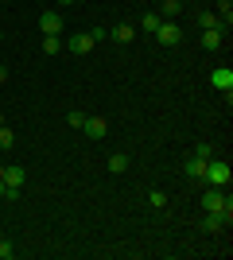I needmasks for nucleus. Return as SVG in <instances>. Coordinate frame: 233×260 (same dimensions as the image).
Here are the masks:
<instances>
[{
  "label": "nucleus",
  "mask_w": 233,
  "mask_h": 260,
  "mask_svg": "<svg viewBox=\"0 0 233 260\" xmlns=\"http://www.w3.org/2000/svg\"><path fill=\"white\" fill-rule=\"evenodd\" d=\"M202 183H210V186H222V190H225V186L233 183V171H229V163H225V159H214V155H210V159H206V179H202Z\"/></svg>",
  "instance_id": "nucleus-1"
},
{
  "label": "nucleus",
  "mask_w": 233,
  "mask_h": 260,
  "mask_svg": "<svg viewBox=\"0 0 233 260\" xmlns=\"http://www.w3.org/2000/svg\"><path fill=\"white\" fill-rule=\"evenodd\" d=\"M155 43H159V47H179V43H183V27H179V23L175 20H159V27H155Z\"/></svg>",
  "instance_id": "nucleus-2"
},
{
  "label": "nucleus",
  "mask_w": 233,
  "mask_h": 260,
  "mask_svg": "<svg viewBox=\"0 0 233 260\" xmlns=\"http://www.w3.org/2000/svg\"><path fill=\"white\" fill-rule=\"evenodd\" d=\"M23 183H27V171H23V167H16V163L4 167V198H16Z\"/></svg>",
  "instance_id": "nucleus-3"
},
{
  "label": "nucleus",
  "mask_w": 233,
  "mask_h": 260,
  "mask_svg": "<svg viewBox=\"0 0 233 260\" xmlns=\"http://www.w3.org/2000/svg\"><path fill=\"white\" fill-rule=\"evenodd\" d=\"M210 86L218 89V93H233V70L229 66H218V70L210 74Z\"/></svg>",
  "instance_id": "nucleus-4"
},
{
  "label": "nucleus",
  "mask_w": 233,
  "mask_h": 260,
  "mask_svg": "<svg viewBox=\"0 0 233 260\" xmlns=\"http://www.w3.org/2000/svg\"><path fill=\"white\" fill-rule=\"evenodd\" d=\"M70 54H89V51H93V35H89V31H78V35H70Z\"/></svg>",
  "instance_id": "nucleus-5"
},
{
  "label": "nucleus",
  "mask_w": 233,
  "mask_h": 260,
  "mask_svg": "<svg viewBox=\"0 0 233 260\" xmlns=\"http://www.w3.org/2000/svg\"><path fill=\"white\" fill-rule=\"evenodd\" d=\"M39 31L43 35H58L62 31V16H58V12H43V16H39Z\"/></svg>",
  "instance_id": "nucleus-6"
},
{
  "label": "nucleus",
  "mask_w": 233,
  "mask_h": 260,
  "mask_svg": "<svg viewBox=\"0 0 233 260\" xmlns=\"http://www.w3.org/2000/svg\"><path fill=\"white\" fill-rule=\"evenodd\" d=\"M82 132H86L89 140H101V136L109 132V124H105V120H101V117H86V124H82Z\"/></svg>",
  "instance_id": "nucleus-7"
},
{
  "label": "nucleus",
  "mask_w": 233,
  "mask_h": 260,
  "mask_svg": "<svg viewBox=\"0 0 233 260\" xmlns=\"http://www.w3.org/2000/svg\"><path fill=\"white\" fill-rule=\"evenodd\" d=\"M222 35H225V27H206V31H202V47H206V51H218V47H222Z\"/></svg>",
  "instance_id": "nucleus-8"
},
{
  "label": "nucleus",
  "mask_w": 233,
  "mask_h": 260,
  "mask_svg": "<svg viewBox=\"0 0 233 260\" xmlns=\"http://www.w3.org/2000/svg\"><path fill=\"white\" fill-rule=\"evenodd\" d=\"M109 35L117 39V43H132V39H136V27H132V23H117Z\"/></svg>",
  "instance_id": "nucleus-9"
},
{
  "label": "nucleus",
  "mask_w": 233,
  "mask_h": 260,
  "mask_svg": "<svg viewBox=\"0 0 233 260\" xmlns=\"http://www.w3.org/2000/svg\"><path fill=\"white\" fill-rule=\"evenodd\" d=\"M222 225H229V221H225V214H206V217H202V229H206V233H218Z\"/></svg>",
  "instance_id": "nucleus-10"
},
{
  "label": "nucleus",
  "mask_w": 233,
  "mask_h": 260,
  "mask_svg": "<svg viewBox=\"0 0 233 260\" xmlns=\"http://www.w3.org/2000/svg\"><path fill=\"white\" fill-rule=\"evenodd\" d=\"M183 171H187L190 179H206V159H198V155H194V159H187V167H183Z\"/></svg>",
  "instance_id": "nucleus-11"
},
{
  "label": "nucleus",
  "mask_w": 233,
  "mask_h": 260,
  "mask_svg": "<svg viewBox=\"0 0 233 260\" xmlns=\"http://www.w3.org/2000/svg\"><path fill=\"white\" fill-rule=\"evenodd\" d=\"M109 171L113 175H124V171H128V155H124V152H113L109 155Z\"/></svg>",
  "instance_id": "nucleus-12"
},
{
  "label": "nucleus",
  "mask_w": 233,
  "mask_h": 260,
  "mask_svg": "<svg viewBox=\"0 0 233 260\" xmlns=\"http://www.w3.org/2000/svg\"><path fill=\"white\" fill-rule=\"evenodd\" d=\"M198 27L206 31V27H225V23L218 20V12H202V16H198Z\"/></svg>",
  "instance_id": "nucleus-13"
},
{
  "label": "nucleus",
  "mask_w": 233,
  "mask_h": 260,
  "mask_svg": "<svg viewBox=\"0 0 233 260\" xmlns=\"http://www.w3.org/2000/svg\"><path fill=\"white\" fill-rule=\"evenodd\" d=\"M218 20L229 27V20H233V0H218Z\"/></svg>",
  "instance_id": "nucleus-14"
},
{
  "label": "nucleus",
  "mask_w": 233,
  "mask_h": 260,
  "mask_svg": "<svg viewBox=\"0 0 233 260\" xmlns=\"http://www.w3.org/2000/svg\"><path fill=\"white\" fill-rule=\"evenodd\" d=\"M62 51V39L58 35H43V54H58Z\"/></svg>",
  "instance_id": "nucleus-15"
},
{
  "label": "nucleus",
  "mask_w": 233,
  "mask_h": 260,
  "mask_svg": "<svg viewBox=\"0 0 233 260\" xmlns=\"http://www.w3.org/2000/svg\"><path fill=\"white\" fill-rule=\"evenodd\" d=\"M179 8H183V0H163V16H159V20H175Z\"/></svg>",
  "instance_id": "nucleus-16"
},
{
  "label": "nucleus",
  "mask_w": 233,
  "mask_h": 260,
  "mask_svg": "<svg viewBox=\"0 0 233 260\" xmlns=\"http://www.w3.org/2000/svg\"><path fill=\"white\" fill-rule=\"evenodd\" d=\"M140 27H144V31H155V27H159V12H144V16H140Z\"/></svg>",
  "instance_id": "nucleus-17"
},
{
  "label": "nucleus",
  "mask_w": 233,
  "mask_h": 260,
  "mask_svg": "<svg viewBox=\"0 0 233 260\" xmlns=\"http://www.w3.org/2000/svg\"><path fill=\"white\" fill-rule=\"evenodd\" d=\"M12 144H16V132H12L8 124H0V148H4V152H8Z\"/></svg>",
  "instance_id": "nucleus-18"
},
{
  "label": "nucleus",
  "mask_w": 233,
  "mask_h": 260,
  "mask_svg": "<svg viewBox=\"0 0 233 260\" xmlns=\"http://www.w3.org/2000/svg\"><path fill=\"white\" fill-rule=\"evenodd\" d=\"M66 124H70V128H82V124H86V113H82V109H70Z\"/></svg>",
  "instance_id": "nucleus-19"
},
{
  "label": "nucleus",
  "mask_w": 233,
  "mask_h": 260,
  "mask_svg": "<svg viewBox=\"0 0 233 260\" xmlns=\"http://www.w3.org/2000/svg\"><path fill=\"white\" fill-rule=\"evenodd\" d=\"M148 202H152L155 210H163V206H167V194H163V190H152V194H148Z\"/></svg>",
  "instance_id": "nucleus-20"
},
{
  "label": "nucleus",
  "mask_w": 233,
  "mask_h": 260,
  "mask_svg": "<svg viewBox=\"0 0 233 260\" xmlns=\"http://www.w3.org/2000/svg\"><path fill=\"white\" fill-rule=\"evenodd\" d=\"M16 249H12V241H0V260H12Z\"/></svg>",
  "instance_id": "nucleus-21"
},
{
  "label": "nucleus",
  "mask_w": 233,
  "mask_h": 260,
  "mask_svg": "<svg viewBox=\"0 0 233 260\" xmlns=\"http://www.w3.org/2000/svg\"><path fill=\"white\" fill-rule=\"evenodd\" d=\"M194 155H198V159H210L214 148H210V144H198V148H194Z\"/></svg>",
  "instance_id": "nucleus-22"
},
{
  "label": "nucleus",
  "mask_w": 233,
  "mask_h": 260,
  "mask_svg": "<svg viewBox=\"0 0 233 260\" xmlns=\"http://www.w3.org/2000/svg\"><path fill=\"white\" fill-rule=\"evenodd\" d=\"M0 82H8V66H0Z\"/></svg>",
  "instance_id": "nucleus-23"
},
{
  "label": "nucleus",
  "mask_w": 233,
  "mask_h": 260,
  "mask_svg": "<svg viewBox=\"0 0 233 260\" xmlns=\"http://www.w3.org/2000/svg\"><path fill=\"white\" fill-rule=\"evenodd\" d=\"M55 4H58V8H70V4H74V0H55Z\"/></svg>",
  "instance_id": "nucleus-24"
},
{
  "label": "nucleus",
  "mask_w": 233,
  "mask_h": 260,
  "mask_svg": "<svg viewBox=\"0 0 233 260\" xmlns=\"http://www.w3.org/2000/svg\"><path fill=\"white\" fill-rule=\"evenodd\" d=\"M0 198H4V179H0Z\"/></svg>",
  "instance_id": "nucleus-25"
},
{
  "label": "nucleus",
  "mask_w": 233,
  "mask_h": 260,
  "mask_svg": "<svg viewBox=\"0 0 233 260\" xmlns=\"http://www.w3.org/2000/svg\"><path fill=\"white\" fill-rule=\"evenodd\" d=\"M0 124H4V113H0Z\"/></svg>",
  "instance_id": "nucleus-26"
},
{
  "label": "nucleus",
  "mask_w": 233,
  "mask_h": 260,
  "mask_svg": "<svg viewBox=\"0 0 233 260\" xmlns=\"http://www.w3.org/2000/svg\"><path fill=\"white\" fill-rule=\"evenodd\" d=\"M0 39H4V31H0Z\"/></svg>",
  "instance_id": "nucleus-27"
}]
</instances>
